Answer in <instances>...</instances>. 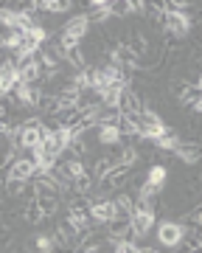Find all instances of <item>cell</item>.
<instances>
[{"mask_svg": "<svg viewBox=\"0 0 202 253\" xmlns=\"http://www.w3.org/2000/svg\"><path fill=\"white\" fill-rule=\"evenodd\" d=\"M34 174H37V166H34V161H31V158H17V161L9 163V180L28 183Z\"/></svg>", "mask_w": 202, "mask_h": 253, "instance_id": "obj_7", "label": "cell"}, {"mask_svg": "<svg viewBox=\"0 0 202 253\" xmlns=\"http://www.w3.org/2000/svg\"><path fill=\"white\" fill-rule=\"evenodd\" d=\"M87 214L96 222H112V219H118V208H115V200H93Z\"/></svg>", "mask_w": 202, "mask_h": 253, "instance_id": "obj_6", "label": "cell"}, {"mask_svg": "<svg viewBox=\"0 0 202 253\" xmlns=\"http://www.w3.org/2000/svg\"><path fill=\"white\" fill-rule=\"evenodd\" d=\"M177 158H180V161L183 163H200L202 161V146L200 144H177Z\"/></svg>", "mask_w": 202, "mask_h": 253, "instance_id": "obj_11", "label": "cell"}, {"mask_svg": "<svg viewBox=\"0 0 202 253\" xmlns=\"http://www.w3.org/2000/svg\"><path fill=\"white\" fill-rule=\"evenodd\" d=\"M20 84V71L14 59H3L0 62V96H9L14 93V87Z\"/></svg>", "mask_w": 202, "mask_h": 253, "instance_id": "obj_5", "label": "cell"}, {"mask_svg": "<svg viewBox=\"0 0 202 253\" xmlns=\"http://www.w3.org/2000/svg\"><path fill=\"white\" fill-rule=\"evenodd\" d=\"M56 251V242H54V234H37L34 242H31V253H54Z\"/></svg>", "mask_w": 202, "mask_h": 253, "instance_id": "obj_13", "label": "cell"}, {"mask_svg": "<svg viewBox=\"0 0 202 253\" xmlns=\"http://www.w3.org/2000/svg\"><path fill=\"white\" fill-rule=\"evenodd\" d=\"M39 99H42V90L37 84H26V82H20L11 93V101L17 107H39Z\"/></svg>", "mask_w": 202, "mask_h": 253, "instance_id": "obj_4", "label": "cell"}, {"mask_svg": "<svg viewBox=\"0 0 202 253\" xmlns=\"http://www.w3.org/2000/svg\"><path fill=\"white\" fill-rule=\"evenodd\" d=\"M34 6L42 9V11H51V14H62V11L70 9V3H67V0H42V3H34Z\"/></svg>", "mask_w": 202, "mask_h": 253, "instance_id": "obj_14", "label": "cell"}, {"mask_svg": "<svg viewBox=\"0 0 202 253\" xmlns=\"http://www.w3.org/2000/svg\"><path fill=\"white\" fill-rule=\"evenodd\" d=\"M185 234H188V231L183 228V222H168V219H166V222L157 225V242L163 245V248H177V245L185 239Z\"/></svg>", "mask_w": 202, "mask_h": 253, "instance_id": "obj_3", "label": "cell"}, {"mask_svg": "<svg viewBox=\"0 0 202 253\" xmlns=\"http://www.w3.org/2000/svg\"><path fill=\"white\" fill-rule=\"evenodd\" d=\"M166 180H168V169H166L163 163H155V166H149V172H146V183L152 186V189H163Z\"/></svg>", "mask_w": 202, "mask_h": 253, "instance_id": "obj_12", "label": "cell"}, {"mask_svg": "<svg viewBox=\"0 0 202 253\" xmlns=\"http://www.w3.org/2000/svg\"><path fill=\"white\" fill-rule=\"evenodd\" d=\"M90 6V11H87V20L90 23H104V20L112 17V3L110 0H93V3H87Z\"/></svg>", "mask_w": 202, "mask_h": 253, "instance_id": "obj_10", "label": "cell"}, {"mask_svg": "<svg viewBox=\"0 0 202 253\" xmlns=\"http://www.w3.org/2000/svg\"><path fill=\"white\" fill-rule=\"evenodd\" d=\"M0 200H3V191H0Z\"/></svg>", "mask_w": 202, "mask_h": 253, "instance_id": "obj_19", "label": "cell"}, {"mask_svg": "<svg viewBox=\"0 0 202 253\" xmlns=\"http://www.w3.org/2000/svg\"><path fill=\"white\" fill-rule=\"evenodd\" d=\"M79 253H93V251H87V248H82V251H79Z\"/></svg>", "mask_w": 202, "mask_h": 253, "instance_id": "obj_18", "label": "cell"}, {"mask_svg": "<svg viewBox=\"0 0 202 253\" xmlns=\"http://www.w3.org/2000/svg\"><path fill=\"white\" fill-rule=\"evenodd\" d=\"M96 138H99L101 146H115L124 135H121L118 121H115V124H99L96 126Z\"/></svg>", "mask_w": 202, "mask_h": 253, "instance_id": "obj_9", "label": "cell"}, {"mask_svg": "<svg viewBox=\"0 0 202 253\" xmlns=\"http://www.w3.org/2000/svg\"><path fill=\"white\" fill-rule=\"evenodd\" d=\"M197 87H200V90H202V73H200V79H197Z\"/></svg>", "mask_w": 202, "mask_h": 253, "instance_id": "obj_17", "label": "cell"}, {"mask_svg": "<svg viewBox=\"0 0 202 253\" xmlns=\"http://www.w3.org/2000/svg\"><path fill=\"white\" fill-rule=\"evenodd\" d=\"M87 31H90V20H87V14H76V17H70L67 23H65L62 37H67V40H76V42H82L84 37H87Z\"/></svg>", "mask_w": 202, "mask_h": 253, "instance_id": "obj_8", "label": "cell"}, {"mask_svg": "<svg viewBox=\"0 0 202 253\" xmlns=\"http://www.w3.org/2000/svg\"><path fill=\"white\" fill-rule=\"evenodd\" d=\"M26 217L31 219V222H39V219L45 217V214H42V208L37 206V200H34V203H31V206H28V211H26Z\"/></svg>", "mask_w": 202, "mask_h": 253, "instance_id": "obj_15", "label": "cell"}, {"mask_svg": "<svg viewBox=\"0 0 202 253\" xmlns=\"http://www.w3.org/2000/svg\"><path fill=\"white\" fill-rule=\"evenodd\" d=\"M155 222H157V219H155V211H152V208H146L143 203H135V211H132V217H129L132 234L143 239V236H146L149 231L155 228Z\"/></svg>", "mask_w": 202, "mask_h": 253, "instance_id": "obj_1", "label": "cell"}, {"mask_svg": "<svg viewBox=\"0 0 202 253\" xmlns=\"http://www.w3.org/2000/svg\"><path fill=\"white\" fill-rule=\"evenodd\" d=\"M194 222H197V225L202 228V211H197V214H194Z\"/></svg>", "mask_w": 202, "mask_h": 253, "instance_id": "obj_16", "label": "cell"}, {"mask_svg": "<svg viewBox=\"0 0 202 253\" xmlns=\"http://www.w3.org/2000/svg\"><path fill=\"white\" fill-rule=\"evenodd\" d=\"M163 26L171 37H185L191 31V14L188 11H163Z\"/></svg>", "mask_w": 202, "mask_h": 253, "instance_id": "obj_2", "label": "cell"}]
</instances>
